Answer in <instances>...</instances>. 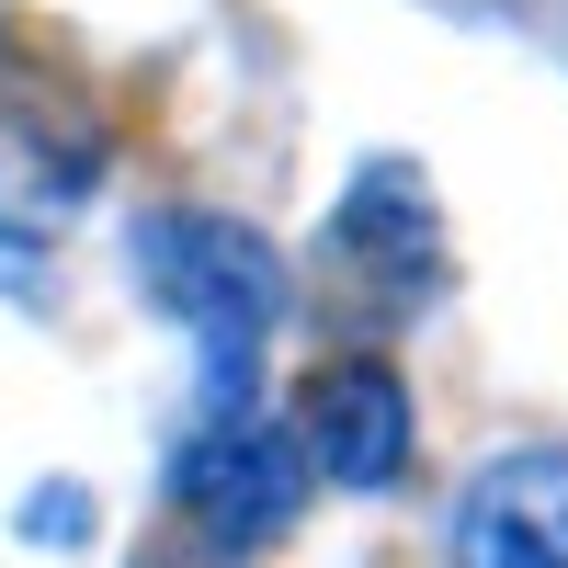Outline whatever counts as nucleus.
<instances>
[{
  "label": "nucleus",
  "mask_w": 568,
  "mask_h": 568,
  "mask_svg": "<svg viewBox=\"0 0 568 568\" xmlns=\"http://www.w3.org/2000/svg\"><path fill=\"white\" fill-rule=\"evenodd\" d=\"M296 444H307V466L329 489H398L409 478V387L375 353L318 364L307 398H296Z\"/></svg>",
  "instance_id": "39448f33"
},
{
  "label": "nucleus",
  "mask_w": 568,
  "mask_h": 568,
  "mask_svg": "<svg viewBox=\"0 0 568 568\" xmlns=\"http://www.w3.org/2000/svg\"><path fill=\"white\" fill-rule=\"evenodd\" d=\"M342 262H364L387 296H420V284L444 273V227H433L409 171H364L342 194Z\"/></svg>",
  "instance_id": "423d86ee"
},
{
  "label": "nucleus",
  "mask_w": 568,
  "mask_h": 568,
  "mask_svg": "<svg viewBox=\"0 0 568 568\" xmlns=\"http://www.w3.org/2000/svg\"><path fill=\"white\" fill-rule=\"evenodd\" d=\"M455 568H568V444H511L489 455L455 500Z\"/></svg>",
  "instance_id": "20e7f679"
},
{
  "label": "nucleus",
  "mask_w": 568,
  "mask_h": 568,
  "mask_svg": "<svg viewBox=\"0 0 568 568\" xmlns=\"http://www.w3.org/2000/svg\"><path fill=\"white\" fill-rule=\"evenodd\" d=\"M136 284L182 318L194 342V387H205V420L251 409V375H262V342L284 318V262L262 251V227L240 216H205V205H160L136 227Z\"/></svg>",
  "instance_id": "f257e3e1"
},
{
  "label": "nucleus",
  "mask_w": 568,
  "mask_h": 568,
  "mask_svg": "<svg viewBox=\"0 0 568 568\" xmlns=\"http://www.w3.org/2000/svg\"><path fill=\"white\" fill-rule=\"evenodd\" d=\"M103 182V136L91 114H69L58 91H0V240L34 251L91 205Z\"/></svg>",
  "instance_id": "7ed1b4c3"
},
{
  "label": "nucleus",
  "mask_w": 568,
  "mask_h": 568,
  "mask_svg": "<svg viewBox=\"0 0 568 568\" xmlns=\"http://www.w3.org/2000/svg\"><path fill=\"white\" fill-rule=\"evenodd\" d=\"M307 444L296 433H273L262 409H227V420H194L171 455V500H182V524H194L205 546L227 557H251L273 535H296V511H307Z\"/></svg>",
  "instance_id": "f03ea898"
}]
</instances>
